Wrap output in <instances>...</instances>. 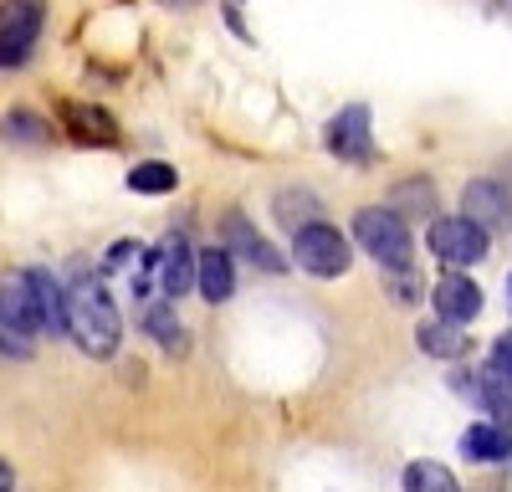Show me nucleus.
<instances>
[{"label": "nucleus", "mask_w": 512, "mask_h": 492, "mask_svg": "<svg viewBox=\"0 0 512 492\" xmlns=\"http://www.w3.org/2000/svg\"><path fill=\"white\" fill-rule=\"evenodd\" d=\"M323 144H328L333 159H344V164H369V159H374L369 108H364V103H349L344 113H333V118H328V129H323Z\"/></svg>", "instance_id": "7"}, {"label": "nucleus", "mask_w": 512, "mask_h": 492, "mask_svg": "<svg viewBox=\"0 0 512 492\" xmlns=\"http://www.w3.org/2000/svg\"><path fill=\"white\" fill-rule=\"evenodd\" d=\"M425 246H431V257H441L446 267L461 272V267H472V262L487 257V231L477 221H466V216H436Z\"/></svg>", "instance_id": "5"}, {"label": "nucleus", "mask_w": 512, "mask_h": 492, "mask_svg": "<svg viewBox=\"0 0 512 492\" xmlns=\"http://www.w3.org/2000/svg\"><path fill=\"white\" fill-rule=\"evenodd\" d=\"M405 492H461V482L441 462H410L405 467Z\"/></svg>", "instance_id": "19"}, {"label": "nucleus", "mask_w": 512, "mask_h": 492, "mask_svg": "<svg viewBox=\"0 0 512 492\" xmlns=\"http://www.w3.org/2000/svg\"><path fill=\"white\" fill-rule=\"evenodd\" d=\"M159 287H164L169 303L185 298L190 287H195V252H190L185 236H169L164 241V252H159Z\"/></svg>", "instance_id": "13"}, {"label": "nucleus", "mask_w": 512, "mask_h": 492, "mask_svg": "<svg viewBox=\"0 0 512 492\" xmlns=\"http://www.w3.org/2000/svg\"><path fill=\"white\" fill-rule=\"evenodd\" d=\"M354 241L364 246L379 267H390V272H410V262H415L410 226L395 211H384V205H364V211L354 216Z\"/></svg>", "instance_id": "2"}, {"label": "nucleus", "mask_w": 512, "mask_h": 492, "mask_svg": "<svg viewBox=\"0 0 512 492\" xmlns=\"http://www.w3.org/2000/svg\"><path fill=\"white\" fill-rule=\"evenodd\" d=\"M144 328H149V334H154L169 354H185V349H190V339L180 334V323H175V308H149Z\"/></svg>", "instance_id": "21"}, {"label": "nucleus", "mask_w": 512, "mask_h": 492, "mask_svg": "<svg viewBox=\"0 0 512 492\" xmlns=\"http://www.w3.org/2000/svg\"><path fill=\"white\" fill-rule=\"evenodd\" d=\"M507 298H512V277H507Z\"/></svg>", "instance_id": "27"}, {"label": "nucleus", "mask_w": 512, "mask_h": 492, "mask_svg": "<svg viewBox=\"0 0 512 492\" xmlns=\"http://www.w3.org/2000/svg\"><path fill=\"white\" fill-rule=\"evenodd\" d=\"M431 303H436V318H441V323H456V328H466V323H472V318L482 313V287H477L472 277L451 272V277H441V282H436Z\"/></svg>", "instance_id": "10"}, {"label": "nucleus", "mask_w": 512, "mask_h": 492, "mask_svg": "<svg viewBox=\"0 0 512 492\" xmlns=\"http://www.w3.org/2000/svg\"><path fill=\"white\" fill-rule=\"evenodd\" d=\"M67 334L88 359H113L123 339V318L108 298L103 277H72L67 287Z\"/></svg>", "instance_id": "1"}, {"label": "nucleus", "mask_w": 512, "mask_h": 492, "mask_svg": "<svg viewBox=\"0 0 512 492\" xmlns=\"http://www.w3.org/2000/svg\"><path fill=\"white\" fill-rule=\"evenodd\" d=\"M390 211L405 221H420V216H436V185L431 180H400L395 185V200H390Z\"/></svg>", "instance_id": "16"}, {"label": "nucleus", "mask_w": 512, "mask_h": 492, "mask_svg": "<svg viewBox=\"0 0 512 492\" xmlns=\"http://www.w3.org/2000/svg\"><path fill=\"white\" fill-rule=\"evenodd\" d=\"M477 405H487V410H492V426L512 431V380L487 375V369H482V395H477Z\"/></svg>", "instance_id": "20"}, {"label": "nucleus", "mask_w": 512, "mask_h": 492, "mask_svg": "<svg viewBox=\"0 0 512 492\" xmlns=\"http://www.w3.org/2000/svg\"><path fill=\"white\" fill-rule=\"evenodd\" d=\"M62 123L77 144H98V149H113L118 144V123L113 113L93 108V103H62Z\"/></svg>", "instance_id": "12"}, {"label": "nucleus", "mask_w": 512, "mask_h": 492, "mask_svg": "<svg viewBox=\"0 0 512 492\" xmlns=\"http://www.w3.org/2000/svg\"><path fill=\"white\" fill-rule=\"evenodd\" d=\"M487 375H502V380H512V328H507V334H497V339H492V359H487Z\"/></svg>", "instance_id": "23"}, {"label": "nucleus", "mask_w": 512, "mask_h": 492, "mask_svg": "<svg viewBox=\"0 0 512 492\" xmlns=\"http://www.w3.org/2000/svg\"><path fill=\"white\" fill-rule=\"evenodd\" d=\"M221 231H226V252H231V257L262 267V272H282V267H287V257L277 252L267 236H256V226H251L241 211H226V216H221Z\"/></svg>", "instance_id": "9"}, {"label": "nucleus", "mask_w": 512, "mask_h": 492, "mask_svg": "<svg viewBox=\"0 0 512 492\" xmlns=\"http://www.w3.org/2000/svg\"><path fill=\"white\" fill-rule=\"evenodd\" d=\"M461 451H466L472 462H507V457H512V431L482 421V426H472V431L461 436Z\"/></svg>", "instance_id": "14"}, {"label": "nucleus", "mask_w": 512, "mask_h": 492, "mask_svg": "<svg viewBox=\"0 0 512 492\" xmlns=\"http://www.w3.org/2000/svg\"><path fill=\"white\" fill-rule=\"evenodd\" d=\"M6 139H16V144H41V139H47V123H41L36 113H26V108H16V113L6 118Z\"/></svg>", "instance_id": "22"}, {"label": "nucleus", "mask_w": 512, "mask_h": 492, "mask_svg": "<svg viewBox=\"0 0 512 492\" xmlns=\"http://www.w3.org/2000/svg\"><path fill=\"white\" fill-rule=\"evenodd\" d=\"M47 21V0H0V67H21Z\"/></svg>", "instance_id": "4"}, {"label": "nucleus", "mask_w": 512, "mask_h": 492, "mask_svg": "<svg viewBox=\"0 0 512 492\" xmlns=\"http://www.w3.org/2000/svg\"><path fill=\"white\" fill-rule=\"evenodd\" d=\"M164 6H190V0H164Z\"/></svg>", "instance_id": "26"}, {"label": "nucleus", "mask_w": 512, "mask_h": 492, "mask_svg": "<svg viewBox=\"0 0 512 492\" xmlns=\"http://www.w3.org/2000/svg\"><path fill=\"white\" fill-rule=\"evenodd\" d=\"M175 185H180V175H175V164H164V159H144L128 170V190L134 195H169Z\"/></svg>", "instance_id": "17"}, {"label": "nucleus", "mask_w": 512, "mask_h": 492, "mask_svg": "<svg viewBox=\"0 0 512 492\" xmlns=\"http://www.w3.org/2000/svg\"><path fill=\"white\" fill-rule=\"evenodd\" d=\"M128 257H139V246H134V241H118L113 252H108V262H128Z\"/></svg>", "instance_id": "24"}, {"label": "nucleus", "mask_w": 512, "mask_h": 492, "mask_svg": "<svg viewBox=\"0 0 512 492\" xmlns=\"http://www.w3.org/2000/svg\"><path fill=\"white\" fill-rule=\"evenodd\" d=\"M11 487H16V472H11L6 457H0V492H11Z\"/></svg>", "instance_id": "25"}, {"label": "nucleus", "mask_w": 512, "mask_h": 492, "mask_svg": "<svg viewBox=\"0 0 512 492\" xmlns=\"http://www.w3.org/2000/svg\"><path fill=\"white\" fill-rule=\"evenodd\" d=\"M0 328H11V334H21V339L47 328L31 272H0Z\"/></svg>", "instance_id": "6"}, {"label": "nucleus", "mask_w": 512, "mask_h": 492, "mask_svg": "<svg viewBox=\"0 0 512 492\" xmlns=\"http://www.w3.org/2000/svg\"><path fill=\"white\" fill-rule=\"evenodd\" d=\"M195 293L205 303H226L236 293V262H231L226 246H205L195 257Z\"/></svg>", "instance_id": "11"}, {"label": "nucleus", "mask_w": 512, "mask_h": 492, "mask_svg": "<svg viewBox=\"0 0 512 492\" xmlns=\"http://www.w3.org/2000/svg\"><path fill=\"white\" fill-rule=\"evenodd\" d=\"M349 236L338 231V226H328V221H313V226H303L292 236V262L303 267L308 277H323V282H333V277H344L349 272Z\"/></svg>", "instance_id": "3"}, {"label": "nucleus", "mask_w": 512, "mask_h": 492, "mask_svg": "<svg viewBox=\"0 0 512 492\" xmlns=\"http://www.w3.org/2000/svg\"><path fill=\"white\" fill-rule=\"evenodd\" d=\"M277 221H282L287 231H303V226L323 221V216H318V195H308V190H282V195H277Z\"/></svg>", "instance_id": "18"}, {"label": "nucleus", "mask_w": 512, "mask_h": 492, "mask_svg": "<svg viewBox=\"0 0 512 492\" xmlns=\"http://www.w3.org/2000/svg\"><path fill=\"white\" fill-rule=\"evenodd\" d=\"M461 216L477 221L482 231H507L512 226V190L502 180H472L461 190Z\"/></svg>", "instance_id": "8"}, {"label": "nucleus", "mask_w": 512, "mask_h": 492, "mask_svg": "<svg viewBox=\"0 0 512 492\" xmlns=\"http://www.w3.org/2000/svg\"><path fill=\"white\" fill-rule=\"evenodd\" d=\"M415 344L431 354V359H461V354H466V334H461L456 323H441V318L420 323V328H415Z\"/></svg>", "instance_id": "15"}]
</instances>
